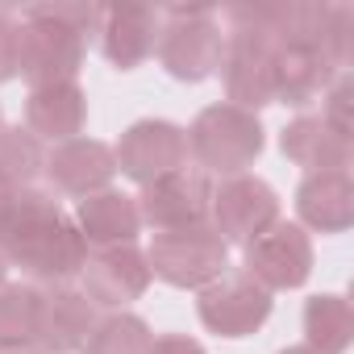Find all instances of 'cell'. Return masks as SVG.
I'll list each match as a JSON object with an SVG mask.
<instances>
[{
    "label": "cell",
    "instance_id": "6da1fadb",
    "mask_svg": "<svg viewBox=\"0 0 354 354\" xmlns=\"http://www.w3.org/2000/svg\"><path fill=\"white\" fill-rule=\"evenodd\" d=\"M88 238L46 188H17L0 217V254L42 283H71L88 263Z\"/></svg>",
    "mask_w": 354,
    "mask_h": 354
},
{
    "label": "cell",
    "instance_id": "7a4b0ae2",
    "mask_svg": "<svg viewBox=\"0 0 354 354\" xmlns=\"http://www.w3.org/2000/svg\"><path fill=\"white\" fill-rule=\"evenodd\" d=\"M184 133H188L192 167L205 171L209 180H213V175H221V180H230V175H246L259 162L263 146H267L259 113H246V109L225 104V100L201 109L196 121Z\"/></svg>",
    "mask_w": 354,
    "mask_h": 354
},
{
    "label": "cell",
    "instance_id": "3957f363",
    "mask_svg": "<svg viewBox=\"0 0 354 354\" xmlns=\"http://www.w3.org/2000/svg\"><path fill=\"white\" fill-rule=\"evenodd\" d=\"M221 55H225V26L217 21V9L209 5H171L167 9L154 59L171 80L205 84L209 75H217Z\"/></svg>",
    "mask_w": 354,
    "mask_h": 354
},
{
    "label": "cell",
    "instance_id": "277c9868",
    "mask_svg": "<svg viewBox=\"0 0 354 354\" xmlns=\"http://www.w3.org/2000/svg\"><path fill=\"white\" fill-rule=\"evenodd\" d=\"M146 263H150V275L162 279L167 288L201 292L230 271V242L209 221L184 225V230H162L150 238Z\"/></svg>",
    "mask_w": 354,
    "mask_h": 354
},
{
    "label": "cell",
    "instance_id": "5b68a950",
    "mask_svg": "<svg viewBox=\"0 0 354 354\" xmlns=\"http://www.w3.org/2000/svg\"><path fill=\"white\" fill-rule=\"evenodd\" d=\"M113 158L125 180L146 188V184L162 180V175L188 167V133H184V125H175L167 117H142L117 138Z\"/></svg>",
    "mask_w": 354,
    "mask_h": 354
},
{
    "label": "cell",
    "instance_id": "8992f818",
    "mask_svg": "<svg viewBox=\"0 0 354 354\" xmlns=\"http://www.w3.org/2000/svg\"><path fill=\"white\" fill-rule=\"evenodd\" d=\"M88 59V38L55 26L26 17L21 21V50H17V75H26L30 88H50V84H80V67Z\"/></svg>",
    "mask_w": 354,
    "mask_h": 354
},
{
    "label": "cell",
    "instance_id": "52a82bcc",
    "mask_svg": "<svg viewBox=\"0 0 354 354\" xmlns=\"http://www.w3.org/2000/svg\"><path fill=\"white\" fill-rule=\"evenodd\" d=\"M196 313L205 321L209 333L221 337H250L267 325L271 317V292L263 283H254L246 271H225L221 279H213L209 288L196 292Z\"/></svg>",
    "mask_w": 354,
    "mask_h": 354
},
{
    "label": "cell",
    "instance_id": "ba28073f",
    "mask_svg": "<svg viewBox=\"0 0 354 354\" xmlns=\"http://www.w3.org/2000/svg\"><path fill=\"white\" fill-rule=\"evenodd\" d=\"M279 221V196L267 180L259 175H230V180L213 184V209H209V225L234 246H246L250 238H259L267 225Z\"/></svg>",
    "mask_w": 354,
    "mask_h": 354
},
{
    "label": "cell",
    "instance_id": "9c48e42d",
    "mask_svg": "<svg viewBox=\"0 0 354 354\" xmlns=\"http://www.w3.org/2000/svg\"><path fill=\"white\" fill-rule=\"evenodd\" d=\"M246 275L267 292L304 288L313 275V242L296 221H275L259 238L246 242Z\"/></svg>",
    "mask_w": 354,
    "mask_h": 354
},
{
    "label": "cell",
    "instance_id": "30bf717a",
    "mask_svg": "<svg viewBox=\"0 0 354 354\" xmlns=\"http://www.w3.org/2000/svg\"><path fill=\"white\" fill-rule=\"evenodd\" d=\"M209 209H213V180L205 171H196L192 162L162 175L154 184H146L138 196L142 225H150L154 234L201 225V221H209Z\"/></svg>",
    "mask_w": 354,
    "mask_h": 354
},
{
    "label": "cell",
    "instance_id": "8fae6325",
    "mask_svg": "<svg viewBox=\"0 0 354 354\" xmlns=\"http://www.w3.org/2000/svg\"><path fill=\"white\" fill-rule=\"evenodd\" d=\"M225 84V104L259 113L275 104V46L259 34H225V55L217 67Z\"/></svg>",
    "mask_w": 354,
    "mask_h": 354
},
{
    "label": "cell",
    "instance_id": "7c38bea8",
    "mask_svg": "<svg viewBox=\"0 0 354 354\" xmlns=\"http://www.w3.org/2000/svg\"><path fill=\"white\" fill-rule=\"evenodd\" d=\"M84 279V292L92 304L109 308V313H121L129 308L133 300L146 296L150 288V263H146V250L138 246H100V250H88V263L80 271Z\"/></svg>",
    "mask_w": 354,
    "mask_h": 354
},
{
    "label": "cell",
    "instance_id": "4fadbf2b",
    "mask_svg": "<svg viewBox=\"0 0 354 354\" xmlns=\"http://www.w3.org/2000/svg\"><path fill=\"white\" fill-rule=\"evenodd\" d=\"M42 175L50 180V192L55 196H92V192H104L117 175V158H113V146L100 142V138H71V142H59L46 150V167Z\"/></svg>",
    "mask_w": 354,
    "mask_h": 354
},
{
    "label": "cell",
    "instance_id": "5bb4252c",
    "mask_svg": "<svg viewBox=\"0 0 354 354\" xmlns=\"http://www.w3.org/2000/svg\"><path fill=\"white\" fill-rule=\"evenodd\" d=\"M96 325V304L88 300L84 288L71 283H50L38 304V354H80L88 333Z\"/></svg>",
    "mask_w": 354,
    "mask_h": 354
},
{
    "label": "cell",
    "instance_id": "9a60e30c",
    "mask_svg": "<svg viewBox=\"0 0 354 354\" xmlns=\"http://www.w3.org/2000/svg\"><path fill=\"white\" fill-rule=\"evenodd\" d=\"M158 30H162V17L150 5H104L100 9V26H96L100 55L117 71H133L146 59H154Z\"/></svg>",
    "mask_w": 354,
    "mask_h": 354
},
{
    "label": "cell",
    "instance_id": "2e32d148",
    "mask_svg": "<svg viewBox=\"0 0 354 354\" xmlns=\"http://www.w3.org/2000/svg\"><path fill=\"white\" fill-rule=\"evenodd\" d=\"M88 125V92L80 84H50L30 88L26 100V129L42 142H71Z\"/></svg>",
    "mask_w": 354,
    "mask_h": 354
},
{
    "label": "cell",
    "instance_id": "e0dca14e",
    "mask_svg": "<svg viewBox=\"0 0 354 354\" xmlns=\"http://www.w3.org/2000/svg\"><path fill=\"white\" fill-rule=\"evenodd\" d=\"M75 225L88 238L92 250L100 246H133V238L142 234V213H138V196H125L117 188L92 192L75 205Z\"/></svg>",
    "mask_w": 354,
    "mask_h": 354
},
{
    "label": "cell",
    "instance_id": "ac0fdd59",
    "mask_svg": "<svg viewBox=\"0 0 354 354\" xmlns=\"http://www.w3.org/2000/svg\"><path fill=\"white\" fill-rule=\"evenodd\" d=\"M296 213H300V230H317V234H346L354 221V184L346 171H321V175H304V184L296 188Z\"/></svg>",
    "mask_w": 354,
    "mask_h": 354
},
{
    "label": "cell",
    "instance_id": "d6986e66",
    "mask_svg": "<svg viewBox=\"0 0 354 354\" xmlns=\"http://www.w3.org/2000/svg\"><path fill=\"white\" fill-rule=\"evenodd\" d=\"M279 150H283L288 162L304 167L308 175L346 171L350 167V138L329 129L317 113H300L296 121H288L283 133H279Z\"/></svg>",
    "mask_w": 354,
    "mask_h": 354
},
{
    "label": "cell",
    "instance_id": "ffe728a7",
    "mask_svg": "<svg viewBox=\"0 0 354 354\" xmlns=\"http://www.w3.org/2000/svg\"><path fill=\"white\" fill-rule=\"evenodd\" d=\"M337 67L325 59L321 46H275V100L304 109L325 96Z\"/></svg>",
    "mask_w": 354,
    "mask_h": 354
},
{
    "label": "cell",
    "instance_id": "44dd1931",
    "mask_svg": "<svg viewBox=\"0 0 354 354\" xmlns=\"http://www.w3.org/2000/svg\"><path fill=\"white\" fill-rule=\"evenodd\" d=\"M304 346L317 350V354H346L350 350V337H354V313H350V300L346 296H313L304 304Z\"/></svg>",
    "mask_w": 354,
    "mask_h": 354
},
{
    "label": "cell",
    "instance_id": "7402d4cb",
    "mask_svg": "<svg viewBox=\"0 0 354 354\" xmlns=\"http://www.w3.org/2000/svg\"><path fill=\"white\" fill-rule=\"evenodd\" d=\"M38 304H42V288H34V283H5L0 288V354L34 350Z\"/></svg>",
    "mask_w": 354,
    "mask_h": 354
},
{
    "label": "cell",
    "instance_id": "603a6c76",
    "mask_svg": "<svg viewBox=\"0 0 354 354\" xmlns=\"http://www.w3.org/2000/svg\"><path fill=\"white\" fill-rule=\"evenodd\" d=\"M150 342H154L150 325L138 313L121 308V313L96 317V325H92V333H88L80 354H150Z\"/></svg>",
    "mask_w": 354,
    "mask_h": 354
},
{
    "label": "cell",
    "instance_id": "cb8c5ba5",
    "mask_svg": "<svg viewBox=\"0 0 354 354\" xmlns=\"http://www.w3.org/2000/svg\"><path fill=\"white\" fill-rule=\"evenodd\" d=\"M46 167V142L34 138L26 125H0V175L13 188H34Z\"/></svg>",
    "mask_w": 354,
    "mask_h": 354
},
{
    "label": "cell",
    "instance_id": "d4e9b609",
    "mask_svg": "<svg viewBox=\"0 0 354 354\" xmlns=\"http://www.w3.org/2000/svg\"><path fill=\"white\" fill-rule=\"evenodd\" d=\"M100 9H104V5H92V0H63V5H30L26 17L55 21V26H63V30L88 38V34H96V26H100Z\"/></svg>",
    "mask_w": 354,
    "mask_h": 354
},
{
    "label": "cell",
    "instance_id": "484cf974",
    "mask_svg": "<svg viewBox=\"0 0 354 354\" xmlns=\"http://www.w3.org/2000/svg\"><path fill=\"white\" fill-rule=\"evenodd\" d=\"M321 50L337 71L350 67V59H354V5H329L325 30H321Z\"/></svg>",
    "mask_w": 354,
    "mask_h": 354
},
{
    "label": "cell",
    "instance_id": "4316f807",
    "mask_svg": "<svg viewBox=\"0 0 354 354\" xmlns=\"http://www.w3.org/2000/svg\"><path fill=\"white\" fill-rule=\"evenodd\" d=\"M350 104H354V80H350V71H337L333 84L325 88V104H321L317 117H321L329 129H337L342 138H350V133H354V113H350Z\"/></svg>",
    "mask_w": 354,
    "mask_h": 354
},
{
    "label": "cell",
    "instance_id": "83f0119b",
    "mask_svg": "<svg viewBox=\"0 0 354 354\" xmlns=\"http://www.w3.org/2000/svg\"><path fill=\"white\" fill-rule=\"evenodd\" d=\"M17 50H21V21H13L0 9V84L17 75Z\"/></svg>",
    "mask_w": 354,
    "mask_h": 354
},
{
    "label": "cell",
    "instance_id": "f1b7e54d",
    "mask_svg": "<svg viewBox=\"0 0 354 354\" xmlns=\"http://www.w3.org/2000/svg\"><path fill=\"white\" fill-rule=\"evenodd\" d=\"M150 354H205V346L188 333H162L150 342Z\"/></svg>",
    "mask_w": 354,
    "mask_h": 354
},
{
    "label": "cell",
    "instance_id": "f546056e",
    "mask_svg": "<svg viewBox=\"0 0 354 354\" xmlns=\"http://www.w3.org/2000/svg\"><path fill=\"white\" fill-rule=\"evenodd\" d=\"M13 192H17V188L5 180V175H0V217H5V209H9V201H13Z\"/></svg>",
    "mask_w": 354,
    "mask_h": 354
},
{
    "label": "cell",
    "instance_id": "4dcf8cb0",
    "mask_svg": "<svg viewBox=\"0 0 354 354\" xmlns=\"http://www.w3.org/2000/svg\"><path fill=\"white\" fill-rule=\"evenodd\" d=\"M9 283V263H5V254H0V288Z\"/></svg>",
    "mask_w": 354,
    "mask_h": 354
},
{
    "label": "cell",
    "instance_id": "1f68e13d",
    "mask_svg": "<svg viewBox=\"0 0 354 354\" xmlns=\"http://www.w3.org/2000/svg\"><path fill=\"white\" fill-rule=\"evenodd\" d=\"M279 354H317V350H308V346H288V350H279Z\"/></svg>",
    "mask_w": 354,
    "mask_h": 354
},
{
    "label": "cell",
    "instance_id": "d6a6232c",
    "mask_svg": "<svg viewBox=\"0 0 354 354\" xmlns=\"http://www.w3.org/2000/svg\"><path fill=\"white\" fill-rule=\"evenodd\" d=\"M13 354H38V350H13Z\"/></svg>",
    "mask_w": 354,
    "mask_h": 354
}]
</instances>
